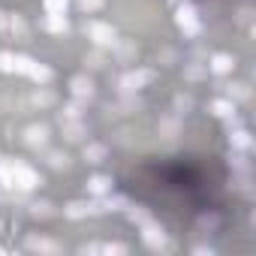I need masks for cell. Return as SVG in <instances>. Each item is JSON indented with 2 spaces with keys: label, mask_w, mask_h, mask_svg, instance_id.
Listing matches in <instances>:
<instances>
[{
  "label": "cell",
  "mask_w": 256,
  "mask_h": 256,
  "mask_svg": "<svg viewBox=\"0 0 256 256\" xmlns=\"http://www.w3.org/2000/svg\"><path fill=\"white\" fill-rule=\"evenodd\" d=\"M178 28L184 30V36H199L202 24H199V16H196V10L190 4H181L178 6Z\"/></svg>",
  "instance_id": "3957f363"
},
{
  "label": "cell",
  "mask_w": 256,
  "mask_h": 256,
  "mask_svg": "<svg viewBox=\"0 0 256 256\" xmlns=\"http://www.w3.org/2000/svg\"><path fill=\"white\" fill-rule=\"evenodd\" d=\"M24 142H28L30 148H42V145L48 142V126H46V124L28 126V130H24Z\"/></svg>",
  "instance_id": "8992f818"
},
{
  "label": "cell",
  "mask_w": 256,
  "mask_h": 256,
  "mask_svg": "<svg viewBox=\"0 0 256 256\" xmlns=\"http://www.w3.org/2000/svg\"><path fill=\"white\" fill-rule=\"evenodd\" d=\"M142 241L151 247V250H163L166 247V232H163V226H157V223H145L142 226Z\"/></svg>",
  "instance_id": "5b68a950"
},
{
  "label": "cell",
  "mask_w": 256,
  "mask_h": 256,
  "mask_svg": "<svg viewBox=\"0 0 256 256\" xmlns=\"http://www.w3.org/2000/svg\"><path fill=\"white\" fill-rule=\"evenodd\" d=\"M78 6H82L84 12H96V10L102 6V0H78Z\"/></svg>",
  "instance_id": "e575fe53"
},
{
  "label": "cell",
  "mask_w": 256,
  "mask_h": 256,
  "mask_svg": "<svg viewBox=\"0 0 256 256\" xmlns=\"http://www.w3.org/2000/svg\"><path fill=\"white\" fill-rule=\"evenodd\" d=\"M0 72H16V54L0 52Z\"/></svg>",
  "instance_id": "4316f807"
},
{
  "label": "cell",
  "mask_w": 256,
  "mask_h": 256,
  "mask_svg": "<svg viewBox=\"0 0 256 256\" xmlns=\"http://www.w3.org/2000/svg\"><path fill=\"white\" fill-rule=\"evenodd\" d=\"M160 133H163V136H175V133H178V120H175V118L160 120Z\"/></svg>",
  "instance_id": "f1b7e54d"
},
{
  "label": "cell",
  "mask_w": 256,
  "mask_h": 256,
  "mask_svg": "<svg viewBox=\"0 0 256 256\" xmlns=\"http://www.w3.org/2000/svg\"><path fill=\"white\" fill-rule=\"evenodd\" d=\"M30 214H34L36 220H40V217L46 220V217L54 214V205H52V202H34V205H30Z\"/></svg>",
  "instance_id": "7402d4cb"
},
{
  "label": "cell",
  "mask_w": 256,
  "mask_h": 256,
  "mask_svg": "<svg viewBox=\"0 0 256 256\" xmlns=\"http://www.w3.org/2000/svg\"><path fill=\"white\" fill-rule=\"evenodd\" d=\"M66 10H70V0H46V12L66 16Z\"/></svg>",
  "instance_id": "cb8c5ba5"
},
{
  "label": "cell",
  "mask_w": 256,
  "mask_h": 256,
  "mask_svg": "<svg viewBox=\"0 0 256 256\" xmlns=\"http://www.w3.org/2000/svg\"><path fill=\"white\" fill-rule=\"evenodd\" d=\"M193 253H196V256H211V253H214V250H211V247H196V250H193Z\"/></svg>",
  "instance_id": "74e56055"
},
{
  "label": "cell",
  "mask_w": 256,
  "mask_h": 256,
  "mask_svg": "<svg viewBox=\"0 0 256 256\" xmlns=\"http://www.w3.org/2000/svg\"><path fill=\"white\" fill-rule=\"evenodd\" d=\"M211 112L217 118H235V102L232 100H214L211 102Z\"/></svg>",
  "instance_id": "2e32d148"
},
{
  "label": "cell",
  "mask_w": 256,
  "mask_h": 256,
  "mask_svg": "<svg viewBox=\"0 0 256 256\" xmlns=\"http://www.w3.org/2000/svg\"><path fill=\"white\" fill-rule=\"evenodd\" d=\"M88 36H90L100 48H112L114 40H118L114 28H112V24H102V22H90V24H88Z\"/></svg>",
  "instance_id": "277c9868"
},
{
  "label": "cell",
  "mask_w": 256,
  "mask_h": 256,
  "mask_svg": "<svg viewBox=\"0 0 256 256\" xmlns=\"http://www.w3.org/2000/svg\"><path fill=\"white\" fill-rule=\"evenodd\" d=\"M184 76H187L190 82H199V78H205V66H187Z\"/></svg>",
  "instance_id": "d6a6232c"
},
{
  "label": "cell",
  "mask_w": 256,
  "mask_h": 256,
  "mask_svg": "<svg viewBox=\"0 0 256 256\" xmlns=\"http://www.w3.org/2000/svg\"><path fill=\"white\" fill-rule=\"evenodd\" d=\"M96 208H100V211H118V208H126V199H124V196H108V193H106V196L96 202Z\"/></svg>",
  "instance_id": "ac0fdd59"
},
{
  "label": "cell",
  "mask_w": 256,
  "mask_h": 256,
  "mask_svg": "<svg viewBox=\"0 0 256 256\" xmlns=\"http://www.w3.org/2000/svg\"><path fill=\"white\" fill-rule=\"evenodd\" d=\"M70 90H72L78 100H88V96H94V82H90L88 76H76V78L70 82Z\"/></svg>",
  "instance_id": "30bf717a"
},
{
  "label": "cell",
  "mask_w": 256,
  "mask_h": 256,
  "mask_svg": "<svg viewBox=\"0 0 256 256\" xmlns=\"http://www.w3.org/2000/svg\"><path fill=\"white\" fill-rule=\"evenodd\" d=\"M151 82H154V70H130V72L120 76V90L124 94H136Z\"/></svg>",
  "instance_id": "7a4b0ae2"
},
{
  "label": "cell",
  "mask_w": 256,
  "mask_h": 256,
  "mask_svg": "<svg viewBox=\"0 0 256 256\" xmlns=\"http://www.w3.org/2000/svg\"><path fill=\"white\" fill-rule=\"evenodd\" d=\"M52 76H54V72H52L46 64H40V60H36V64H34V70H30V78H34L36 84H42V88L52 82Z\"/></svg>",
  "instance_id": "9a60e30c"
},
{
  "label": "cell",
  "mask_w": 256,
  "mask_h": 256,
  "mask_svg": "<svg viewBox=\"0 0 256 256\" xmlns=\"http://www.w3.org/2000/svg\"><path fill=\"white\" fill-rule=\"evenodd\" d=\"M10 28H12L16 34H18V40H28V24H24V22H22L18 16H16V18L10 22Z\"/></svg>",
  "instance_id": "1f68e13d"
},
{
  "label": "cell",
  "mask_w": 256,
  "mask_h": 256,
  "mask_svg": "<svg viewBox=\"0 0 256 256\" xmlns=\"http://www.w3.org/2000/svg\"><path fill=\"white\" fill-rule=\"evenodd\" d=\"M34 102H36V106H52V102H54V94H52V90H42V84H40V90L34 94Z\"/></svg>",
  "instance_id": "83f0119b"
},
{
  "label": "cell",
  "mask_w": 256,
  "mask_h": 256,
  "mask_svg": "<svg viewBox=\"0 0 256 256\" xmlns=\"http://www.w3.org/2000/svg\"><path fill=\"white\" fill-rule=\"evenodd\" d=\"M232 166H235V169H238L241 175H247V172H250V163H247V160H244L241 154H235V157H232Z\"/></svg>",
  "instance_id": "836d02e7"
},
{
  "label": "cell",
  "mask_w": 256,
  "mask_h": 256,
  "mask_svg": "<svg viewBox=\"0 0 256 256\" xmlns=\"http://www.w3.org/2000/svg\"><path fill=\"white\" fill-rule=\"evenodd\" d=\"M102 253H114V256H126V253H130V247H126V244H102Z\"/></svg>",
  "instance_id": "4dcf8cb0"
},
{
  "label": "cell",
  "mask_w": 256,
  "mask_h": 256,
  "mask_svg": "<svg viewBox=\"0 0 256 256\" xmlns=\"http://www.w3.org/2000/svg\"><path fill=\"white\" fill-rule=\"evenodd\" d=\"M229 142H232V148H238V151H250V145H253V139H250L247 130H232Z\"/></svg>",
  "instance_id": "e0dca14e"
},
{
  "label": "cell",
  "mask_w": 256,
  "mask_h": 256,
  "mask_svg": "<svg viewBox=\"0 0 256 256\" xmlns=\"http://www.w3.org/2000/svg\"><path fill=\"white\" fill-rule=\"evenodd\" d=\"M24 247L34 250V253H58V250H60L54 241H48V238H42V235H28V238H24Z\"/></svg>",
  "instance_id": "ba28073f"
},
{
  "label": "cell",
  "mask_w": 256,
  "mask_h": 256,
  "mask_svg": "<svg viewBox=\"0 0 256 256\" xmlns=\"http://www.w3.org/2000/svg\"><path fill=\"white\" fill-rule=\"evenodd\" d=\"M76 118H82V102H70V106H64V120H76Z\"/></svg>",
  "instance_id": "f546056e"
},
{
  "label": "cell",
  "mask_w": 256,
  "mask_h": 256,
  "mask_svg": "<svg viewBox=\"0 0 256 256\" xmlns=\"http://www.w3.org/2000/svg\"><path fill=\"white\" fill-rule=\"evenodd\" d=\"M4 253H6V250H4V247H0V256H4Z\"/></svg>",
  "instance_id": "ab89813d"
},
{
  "label": "cell",
  "mask_w": 256,
  "mask_h": 256,
  "mask_svg": "<svg viewBox=\"0 0 256 256\" xmlns=\"http://www.w3.org/2000/svg\"><path fill=\"white\" fill-rule=\"evenodd\" d=\"M42 28L52 30V34H66V30H70V22H66V16H54V12H48V16L42 18Z\"/></svg>",
  "instance_id": "7c38bea8"
},
{
  "label": "cell",
  "mask_w": 256,
  "mask_h": 256,
  "mask_svg": "<svg viewBox=\"0 0 256 256\" xmlns=\"http://www.w3.org/2000/svg\"><path fill=\"white\" fill-rule=\"evenodd\" d=\"M34 58H28V54H16V72L18 76H30V70H34Z\"/></svg>",
  "instance_id": "ffe728a7"
},
{
  "label": "cell",
  "mask_w": 256,
  "mask_h": 256,
  "mask_svg": "<svg viewBox=\"0 0 256 256\" xmlns=\"http://www.w3.org/2000/svg\"><path fill=\"white\" fill-rule=\"evenodd\" d=\"M78 253H102V244H82Z\"/></svg>",
  "instance_id": "8d00e7d4"
},
{
  "label": "cell",
  "mask_w": 256,
  "mask_h": 256,
  "mask_svg": "<svg viewBox=\"0 0 256 256\" xmlns=\"http://www.w3.org/2000/svg\"><path fill=\"white\" fill-rule=\"evenodd\" d=\"M46 160H48V166H52V169H66V166H70V157H66L64 151H48V157H46Z\"/></svg>",
  "instance_id": "44dd1931"
},
{
  "label": "cell",
  "mask_w": 256,
  "mask_h": 256,
  "mask_svg": "<svg viewBox=\"0 0 256 256\" xmlns=\"http://www.w3.org/2000/svg\"><path fill=\"white\" fill-rule=\"evenodd\" d=\"M208 70L217 72V76H226V72L235 70V58H232V54H214L211 64H208Z\"/></svg>",
  "instance_id": "9c48e42d"
},
{
  "label": "cell",
  "mask_w": 256,
  "mask_h": 256,
  "mask_svg": "<svg viewBox=\"0 0 256 256\" xmlns=\"http://www.w3.org/2000/svg\"><path fill=\"white\" fill-rule=\"evenodd\" d=\"M64 214H66L70 220H82V217H90V214H100V208H96L94 202H70V205L64 208Z\"/></svg>",
  "instance_id": "52a82bcc"
},
{
  "label": "cell",
  "mask_w": 256,
  "mask_h": 256,
  "mask_svg": "<svg viewBox=\"0 0 256 256\" xmlns=\"http://www.w3.org/2000/svg\"><path fill=\"white\" fill-rule=\"evenodd\" d=\"M94 196H106V193H112V178H106V175H94V178H88V184H84Z\"/></svg>",
  "instance_id": "4fadbf2b"
},
{
  "label": "cell",
  "mask_w": 256,
  "mask_h": 256,
  "mask_svg": "<svg viewBox=\"0 0 256 256\" xmlns=\"http://www.w3.org/2000/svg\"><path fill=\"white\" fill-rule=\"evenodd\" d=\"M4 28H10V18H6L4 12H0V30H4Z\"/></svg>",
  "instance_id": "f35d334b"
},
{
  "label": "cell",
  "mask_w": 256,
  "mask_h": 256,
  "mask_svg": "<svg viewBox=\"0 0 256 256\" xmlns=\"http://www.w3.org/2000/svg\"><path fill=\"white\" fill-rule=\"evenodd\" d=\"M0 229H4V223H0Z\"/></svg>",
  "instance_id": "60d3db41"
},
{
  "label": "cell",
  "mask_w": 256,
  "mask_h": 256,
  "mask_svg": "<svg viewBox=\"0 0 256 256\" xmlns=\"http://www.w3.org/2000/svg\"><path fill=\"white\" fill-rule=\"evenodd\" d=\"M64 139L66 142H82L84 139V124L76 118V120H64Z\"/></svg>",
  "instance_id": "8fae6325"
},
{
  "label": "cell",
  "mask_w": 256,
  "mask_h": 256,
  "mask_svg": "<svg viewBox=\"0 0 256 256\" xmlns=\"http://www.w3.org/2000/svg\"><path fill=\"white\" fill-rule=\"evenodd\" d=\"M226 90H229L232 102H235V100H250V90H247V84H241V82H235V84H226Z\"/></svg>",
  "instance_id": "603a6c76"
},
{
  "label": "cell",
  "mask_w": 256,
  "mask_h": 256,
  "mask_svg": "<svg viewBox=\"0 0 256 256\" xmlns=\"http://www.w3.org/2000/svg\"><path fill=\"white\" fill-rule=\"evenodd\" d=\"M84 160L88 163H102L106 160V145H84Z\"/></svg>",
  "instance_id": "d6986e66"
},
{
  "label": "cell",
  "mask_w": 256,
  "mask_h": 256,
  "mask_svg": "<svg viewBox=\"0 0 256 256\" xmlns=\"http://www.w3.org/2000/svg\"><path fill=\"white\" fill-rule=\"evenodd\" d=\"M126 217H130L133 223H142V226H145V223L151 220V214H148V211H145L142 205H139V208H130V211H126Z\"/></svg>",
  "instance_id": "484cf974"
},
{
  "label": "cell",
  "mask_w": 256,
  "mask_h": 256,
  "mask_svg": "<svg viewBox=\"0 0 256 256\" xmlns=\"http://www.w3.org/2000/svg\"><path fill=\"white\" fill-rule=\"evenodd\" d=\"M112 48H114V54H118V60H120V64H130V60L139 54V48H136L133 42H120V40H114V46H112Z\"/></svg>",
  "instance_id": "5bb4252c"
},
{
  "label": "cell",
  "mask_w": 256,
  "mask_h": 256,
  "mask_svg": "<svg viewBox=\"0 0 256 256\" xmlns=\"http://www.w3.org/2000/svg\"><path fill=\"white\" fill-rule=\"evenodd\" d=\"M0 184L12 187L18 193H28L34 187H40L42 181H40V175L28 163H22V160H4V163H0Z\"/></svg>",
  "instance_id": "6da1fadb"
},
{
  "label": "cell",
  "mask_w": 256,
  "mask_h": 256,
  "mask_svg": "<svg viewBox=\"0 0 256 256\" xmlns=\"http://www.w3.org/2000/svg\"><path fill=\"white\" fill-rule=\"evenodd\" d=\"M84 64H88L90 70H102V66H106V54H102V48H96V52H90V54L84 58Z\"/></svg>",
  "instance_id": "d4e9b609"
},
{
  "label": "cell",
  "mask_w": 256,
  "mask_h": 256,
  "mask_svg": "<svg viewBox=\"0 0 256 256\" xmlns=\"http://www.w3.org/2000/svg\"><path fill=\"white\" fill-rule=\"evenodd\" d=\"M175 108H178V112H187V108H193V96H184V94H181V96L175 100Z\"/></svg>",
  "instance_id": "d590c367"
}]
</instances>
